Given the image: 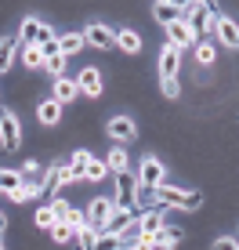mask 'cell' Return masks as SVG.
I'll return each instance as SVG.
<instances>
[{"label":"cell","mask_w":239,"mask_h":250,"mask_svg":"<svg viewBox=\"0 0 239 250\" xmlns=\"http://www.w3.org/2000/svg\"><path fill=\"white\" fill-rule=\"evenodd\" d=\"M156 200L163 207H181V210H199L203 207V192H189L178 185H156Z\"/></svg>","instance_id":"6da1fadb"},{"label":"cell","mask_w":239,"mask_h":250,"mask_svg":"<svg viewBox=\"0 0 239 250\" xmlns=\"http://www.w3.org/2000/svg\"><path fill=\"white\" fill-rule=\"evenodd\" d=\"M214 4H203V0H196V4L185 7V25H189V33H192V40H199L203 33H207V25L214 22Z\"/></svg>","instance_id":"7a4b0ae2"},{"label":"cell","mask_w":239,"mask_h":250,"mask_svg":"<svg viewBox=\"0 0 239 250\" xmlns=\"http://www.w3.org/2000/svg\"><path fill=\"white\" fill-rule=\"evenodd\" d=\"M120 210H138V178L134 174H116V200H113Z\"/></svg>","instance_id":"3957f363"},{"label":"cell","mask_w":239,"mask_h":250,"mask_svg":"<svg viewBox=\"0 0 239 250\" xmlns=\"http://www.w3.org/2000/svg\"><path fill=\"white\" fill-rule=\"evenodd\" d=\"M55 37V29L51 25H44L40 19H22V33H19V40H22V47H40L44 40Z\"/></svg>","instance_id":"277c9868"},{"label":"cell","mask_w":239,"mask_h":250,"mask_svg":"<svg viewBox=\"0 0 239 250\" xmlns=\"http://www.w3.org/2000/svg\"><path fill=\"white\" fill-rule=\"evenodd\" d=\"M0 145H4L7 152H15L22 145V127H19V116L15 113H0Z\"/></svg>","instance_id":"5b68a950"},{"label":"cell","mask_w":239,"mask_h":250,"mask_svg":"<svg viewBox=\"0 0 239 250\" xmlns=\"http://www.w3.org/2000/svg\"><path fill=\"white\" fill-rule=\"evenodd\" d=\"M83 40H87L91 47H101V51H113V47H120L116 33L109 29V25H101V22H91V25H87V33H83Z\"/></svg>","instance_id":"8992f818"},{"label":"cell","mask_w":239,"mask_h":250,"mask_svg":"<svg viewBox=\"0 0 239 250\" xmlns=\"http://www.w3.org/2000/svg\"><path fill=\"white\" fill-rule=\"evenodd\" d=\"M214 33L225 47H239V22L225 19V15H214Z\"/></svg>","instance_id":"52a82bcc"},{"label":"cell","mask_w":239,"mask_h":250,"mask_svg":"<svg viewBox=\"0 0 239 250\" xmlns=\"http://www.w3.org/2000/svg\"><path fill=\"white\" fill-rule=\"evenodd\" d=\"M138 185H149V188L163 185V163H159L156 156H145V160H141V170H138Z\"/></svg>","instance_id":"ba28073f"},{"label":"cell","mask_w":239,"mask_h":250,"mask_svg":"<svg viewBox=\"0 0 239 250\" xmlns=\"http://www.w3.org/2000/svg\"><path fill=\"white\" fill-rule=\"evenodd\" d=\"M113 210H116V203H113V200H95V203H91L83 214H87V221L101 232V229L109 225V218H113Z\"/></svg>","instance_id":"9c48e42d"},{"label":"cell","mask_w":239,"mask_h":250,"mask_svg":"<svg viewBox=\"0 0 239 250\" xmlns=\"http://www.w3.org/2000/svg\"><path fill=\"white\" fill-rule=\"evenodd\" d=\"M178 69H181V51L178 47H163V55H159V80H174Z\"/></svg>","instance_id":"30bf717a"},{"label":"cell","mask_w":239,"mask_h":250,"mask_svg":"<svg viewBox=\"0 0 239 250\" xmlns=\"http://www.w3.org/2000/svg\"><path fill=\"white\" fill-rule=\"evenodd\" d=\"M152 15H156L163 25H174V22L185 19V7H178L174 0H156V4H152Z\"/></svg>","instance_id":"8fae6325"},{"label":"cell","mask_w":239,"mask_h":250,"mask_svg":"<svg viewBox=\"0 0 239 250\" xmlns=\"http://www.w3.org/2000/svg\"><path fill=\"white\" fill-rule=\"evenodd\" d=\"M76 91H80V94H91V98H98V94H101V73L87 65L80 76H76Z\"/></svg>","instance_id":"7c38bea8"},{"label":"cell","mask_w":239,"mask_h":250,"mask_svg":"<svg viewBox=\"0 0 239 250\" xmlns=\"http://www.w3.org/2000/svg\"><path fill=\"white\" fill-rule=\"evenodd\" d=\"M109 134H113L116 142H131V138H138V127H134L131 116H113L109 120Z\"/></svg>","instance_id":"4fadbf2b"},{"label":"cell","mask_w":239,"mask_h":250,"mask_svg":"<svg viewBox=\"0 0 239 250\" xmlns=\"http://www.w3.org/2000/svg\"><path fill=\"white\" fill-rule=\"evenodd\" d=\"M138 218H141L138 210H120V207H116V210H113V218H109V225L101 229V232H116V236H120V232H123L127 225H134Z\"/></svg>","instance_id":"5bb4252c"},{"label":"cell","mask_w":239,"mask_h":250,"mask_svg":"<svg viewBox=\"0 0 239 250\" xmlns=\"http://www.w3.org/2000/svg\"><path fill=\"white\" fill-rule=\"evenodd\" d=\"M138 225H141V236H156V232L167 225V218H163V210H145L138 218Z\"/></svg>","instance_id":"9a60e30c"},{"label":"cell","mask_w":239,"mask_h":250,"mask_svg":"<svg viewBox=\"0 0 239 250\" xmlns=\"http://www.w3.org/2000/svg\"><path fill=\"white\" fill-rule=\"evenodd\" d=\"M167 37H170V47H178V51L192 44V33H189V25H185V19L174 22V25H167Z\"/></svg>","instance_id":"2e32d148"},{"label":"cell","mask_w":239,"mask_h":250,"mask_svg":"<svg viewBox=\"0 0 239 250\" xmlns=\"http://www.w3.org/2000/svg\"><path fill=\"white\" fill-rule=\"evenodd\" d=\"M185 239V232L181 229H170V225H163L156 232V236H152V243H156V250H163V247H178Z\"/></svg>","instance_id":"e0dca14e"},{"label":"cell","mask_w":239,"mask_h":250,"mask_svg":"<svg viewBox=\"0 0 239 250\" xmlns=\"http://www.w3.org/2000/svg\"><path fill=\"white\" fill-rule=\"evenodd\" d=\"M37 116H40V124H44V127H51V124H58V116H62V105H58L55 98H47V102H40Z\"/></svg>","instance_id":"ac0fdd59"},{"label":"cell","mask_w":239,"mask_h":250,"mask_svg":"<svg viewBox=\"0 0 239 250\" xmlns=\"http://www.w3.org/2000/svg\"><path fill=\"white\" fill-rule=\"evenodd\" d=\"M76 94H80V91H76V80H65V76H62V80H55V102H58V105L73 102Z\"/></svg>","instance_id":"d6986e66"},{"label":"cell","mask_w":239,"mask_h":250,"mask_svg":"<svg viewBox=\"0 0 239 250\" xmlns=\"http://www.w3.org/2000/svg\"><path fill=\"white\" fill-rule=\"evenodd\" d=\"M58 47H62V55L69 58V55H76V51L87 47V40H83V33H65V37L58 40Z\"/></svg>","instance_id":"ffe728a7"},{"label":"cell","mask_w":239,"mask_h":250,"mask_svg":"<svg viewBox=\"0 0 239 250\" xmlns=\"http://www.w3.org/2000/svg\"><path fill=\"white\" fill-rule=\"evenodd\" d=\"M91 152L87 149H76L73 152V160H69V167H73V178H87V167H91Z\"/></svg>","instance_id":"44dd1931"},{"label":"cell","mask_w":239,"mask_h":250,"mask_svg":"<svg viewBox=\"0 0 239 250\" xmlns=\"http://www.w3.org/2000/svg\"><path fill=\"white\" fill-rule=\"evenodd\" d=\"M15 47H19V40H11V37H4V40H0V76L7 73V65H11Z\"/></svg>","instance_id":"7402d4cb"},{"label":"cell","mask_w":239,"mask_h":250,"mask_svg":"<svg viewBox=\"0 0 239 250\" xmlns=\"http://www.w3.org/2000/svg\"><path fill=\"white\" fill-rule=\"evenodd\" d=\"M91 250H123V239H120L116 232H98V239H95Z\"/></svg>","instance_id":"603a6c76"},{"label":"cell","mask_w":239,"mask_h":250,"mask_svg":"<svg viewBox=\"0 0 239 250\" xmlns=\"http://www.w3.org/2000/svg\"><path fill=\"white\" fill-rule=\"evenodd\" d=\"M116 40H120V47L127 51V55H134V51H141V37L134 29H123V33H116Z\"/></svg>","instance_id":"cb8c5ba5"},{"label":"cell","mask_w":239,"mask_h":250,"mask_svg":"<svg viewBox=\"0 0 239 250\" xmlns=\"http://www.w3.org/2000/svg\"><path fill=\"white\" fill-rule=\"evenodd\" d=\"M105 167H109V170H113V174H123V170H127V152H123V149H120V145H116V149H113V152H109V160H105Z\"/></svg>","instance_id":"d4e9b609"},{"label":"cell","mask_w":239,"mask_h":250,"mask_svg":"<svg viewBox=\"0 0 239 250\" xmlns=\"http://www.w3.org/2000/svg\"><path fill=\"white\" fill-rule=\"evenodd\" d=\"M22 182H25L22 170H0V188H4V192H15Z\"/></svg>","instance_id":"484cf974"},{"label":"cell","mask_w":239,"mask_h":250,"mask_svg":"<svg viewBox=\"0 0 239 250\" xmlns=\"http://www.w3.org/2000/svg\"><path fill=\"white\" fill-rule=\"evenodd\" d=\"M73 236H76V229L69 225V221H58V225H55V229H51V239H55V243H62V247H65V243H69V239H73Z\"/></svg>","instance_id":"4316f807"},{"label":"cell","mask_w":239,"mask_h":250,"mask_svg":"<svg viewBox=\"0 0 239 250\" xmlns=\"http://www.w3.org/2000/svg\"><path fill=\"white\" fill-rule=\"evenodd\" d=\"M95 239H98V229L95 225H80V229H76V243H80L83 250L95 247Z\"/></svg>","instance_id":"83f0119b"},{"label":"cell","mask_w":239,"mask_h":250,"mask_svg":"<svg viewBox=\"0 0 239 250\" xmlns=\"http://www.w3.org/2000/svg\"><path fill=\"white\" fill-rule=\"evenodd\" d=\"M7 196H11L15 203H25V200H33V196H40V188H37V185H29V182H22L19 188H15V192H7Z\"/></svg>","instance_id":"f1b7e54d"},{"label":"cell","mask_w":239,"mask_h":250,"mask_svg":"<svg viewBox=\"0 0 239 250\" xmlns=\"http://www.w3.org/2000/svg\"><path fill=\"white\" fill-rule=\"evenodd\" d=\"M152 203H159V200H156V188L138 185V210H152Z\"/></svg>","instance_id":"f546056e"},{"label":"cell","mask_w":239,"mask_h":250,"mask_svg":"<svg viewBox=\"0 0 239 250\" xmlns=\"http://www.w3.org/2000/svg\"><path fill=\"white\" fill-rule=\"evenodd\" d=\"M40 174H44V167H40L37 160H25V167H22V178H25V182L37 185V182H40ZM37 188H40V185H37Z\"/></svg>","instance_id":"4dcf8cb0"},{"label":"cell","mask_w":239,"mask_h":250,"mask_svg":"<svg viewBox=\"0 0 239 250\" xmlns=\"http://www.w3.org/2000/svg\"><path fill=\"white\" fill-rule=\"evenodd\" d=\"M37 225H40V229H47V232L58 225V218H55V210H51V203H47V207H40V210H37Z\"/></svg>","instance_id":"1f68e13d"},{"label":"cell","mask_w":239,"mask_h":250,"mask_svg":"<svg viewBox=\"0 0 239 250\" xmlns=\"http://www.w3.org/2000/svg\"><path fill=\"white\" fill-rule=\"evenodd\" d=\"M22 62L29 65V69L44 65V51H40V47H22Z\"/></svg>","instance_id":"d6a6232c"},{"label":"cell","mask_w":239,"mask_h":250,"mask_svg":"<svg viewBox=\"0 0 239 250\" xmlns=\"http://www.w3.org/2000/svg\"><path fill=\"white\" fill-rule=\"evenodd\" d=\"M62 185V178H58V167L55 170H47V178H44V185H40V196H55V188Z\"/></svg>","instance_id":"836d02e7"},{"label":"cell","mask_w":239,"mask_h":250,"mask_svg":"<svg viewBox=\"0 0 239 250\" xmlns=\"http://www.w3.org/2000/svg\"><path fill=\"white\" fill-rule=\"evenodd\" d=\"M44 69H47L51 76H58V80H62V76H65V55H55V58H47V62H44Z\"/></svg>","instance_id":"e575fe53"},{"label":"cell","mask_w":239,"mask_h":250,"mask_svg":"<svg viewBox=\"0 0 239 250\" xmlns=\"http://www.w3.org/2000/svg\"><path fill=\"white\" fill-rule=\"evenodd\" d=\"M214 55H218V51L210 47V40H203V44L196 47V62H199V65H210V62H214Z\"/></svg>","instance_id":"d590c367"},{"label":"cell","mask_w":239,"mask_h":250,"mask_svg":"<svg viewBox=\"0 0 239 250\" xmlns=\"http://www.w3.org/2000/svg\"><path fill=\"white\" fill-rule=\"evenodd\" d=\"M105 163H98V160H91V167H87V182H101V178H105Z\"/></svg>","instance_id":"8d00e7d4"},{"label":"cell","mask_w":239,"mask_h":250,"mask_svg":"<svg viewBox=\"0 0 239 250\" xmlns=\"http://www.w3.org/2000/svg\"><path fill=\"white\" fill-rule=\"evenodd\" d=\"M51 210H55V218H58V221H65V218H69V210H73V207L65 203V200H55V203H51Z\"/></svg>","instance_id":"74e56055"},{"label":"cell","mask_w":239,"mask_h":250,"mask_svg":"<svg viewBox=\"0 0 239 250\" xmlns=\"http://www.w3.org/2000/svg\"><path fill=\"white\" fill-rule=\"evenodd\" d=\"M131 250H156V243H152V236H138L131 243Z\"/></svg>","instance_id":"f35d334b"},{"label":"cell","mask_w":239,"mask_h":250,"mask_svg":"<svg viewBox=\"0 0 239 250\" xmlns=\"http://www.w3.org/2000/svg\"><path fill=\"white\" fill-rule=\"evenodd\" d=\"M65 221H69L73 229H80V225H91V221H87V214H80V210H69V218H65Z\"/></svg>","instance_id":"ab89813d"},{"label":"cell","mask_w":239,"mask_h":250,"mask_svg":"<svg viewBox=\"0 0 239 250\" xmlns=\"http://www.w3.org/2000/svg\"><path fill=\"white\" fill-rule=\"evenodd\" d=\"M159 91H163L167 98H178V80H159Z\"/></svg>","instance_id":"60d3db41"},{"label":"cell","mask_w":239,"mask_h":250,"mask_svg":"<svg viewBox=\"0 0 239 250\" xmlns=\"http://www.w3.org/2000/svg\"><path fill=\"white\" fill-rule=\"evenodd\" d=\"M214 250H239V243H236V239H228V236H221L214 243Z\"/></svg>","instance_id":"b9f144b4"},{"label":"cell","mask_w":239,"mask_h":250,"mask_svg":"<svg viewBox=\"0 0 239 250\" xmlns=\"http://www.w3.org/2000/svg\"><path fill=\"white\" fill-rule=\"evenodd\" d=\"M4 225H7V218H4V214H0V232H4Z\"/></svg>","instance_id":"7bdbcfd3"},{"label":"cell","mask_w":239,"mask_h":250,"mask_svg":"<svg viewBox=\"0 0 239 250\" xmlns=\"http://www.w3.org/2000/svg\"><path fill=\"white\" fill-rule=\"evenodd\" d=\"M0 250H4V243H0Z\"/></svg>","instance_id":"ee69618b"}]
</instances>
